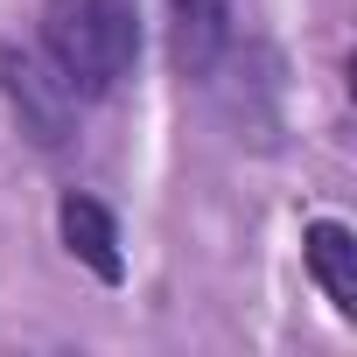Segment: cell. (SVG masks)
Instances as JSON below:
<instances>
[{"mask_svg": "<svg viewBox=\"0 0 357 357\" xmlns=\"http://www.w3.org/2000/svg\"><path fill=\"white\" fill-rule=\"evenodd\" d=\"M43 56L77 98H112L140 63L133 0H43Z\"/></svg>", "mask_w": 357, "mask_h": 357, "instance_id": "6da1fadb", "label": "cell"}, {"mask_svg": "<svg viewBox=\"0 0 357 357\" xmlns=\"http://www.w3.org/2000/svg\"><path fill=\"white\" fill-rule=\"evenodd\" d=\"M0 98L15 105V119H22V133L36 147H70V133H77V91L56 77L50 56H29L15 43H0Z\"/></svg>", "mask_w": 357, "mask_h": 357, "instance_id": "7a4b0ae2", "label": "cell"}, {"mask_svg": "<svg viewBox=\"0 0 357 357\" xmlns=\"http://www.w3.org/2000/svg\"><path fill=\"white\" fill-rule=\"evenodd\" d=\"M56 238H63V252H70L84 273H98L105 287H119V280H126V259H119V225H112V211H105L98 197L63 190V204H56Z\"/></svg>", "mask_w": 357, "mask_h": 357, "instance_id": "3957f363", "label": "cell"}, {"mask_svg": "<svg viewBox=\"0 0 357 357\" xmlns=\"http://www.w3.org/2000/svg\"><path fill=\"white\" fill-rule=\"evenodd\" d=\"M231 50V0H168V56L183 77H211Z\"/></svg>", "mask_w": 357, "mask_h": 357, "instance_id": "277c9868", "label": "cell"}, {"mask_svg": "<svg viewBox=\"0 0 357 357\" xmlns=\"http://www.w3.org/2000/svg\"><path fill=\"white\" fill-rule=\"evenodd\" d=\"M301 259H308L315 287L336 301V315H357V231L336 218H315L301 231Z\"/></svg>", "mask_w": 357, "mask_h": 357, "instance_id": "5b68a950", "label": "cell"}]
</instances>
